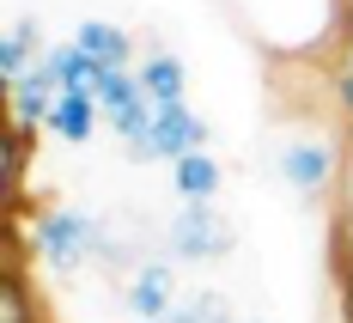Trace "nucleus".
Segmentation results:
<instances>
[{"label": "nucleus", "mask_w": 353, "mask_h": 323, "mask_svg": "<svg viewBox=\"0 0 353 323\" xmlns=\"http://www.w3.org/2000/svg\"><path fill=\"white\" fill-rule=\"evenodd\" d=\"M171 251L189 256V262L225 256V251H232V226H225V214H213L208 202H201V208H183V214L171 219Z\"/></svg>", "instance_id": "1"}, {"label": "nucleus", "mask_w": 353, "mask_h": 323, "mask_svg": "<svg viewBox=\"0 0 353 323\" xmlns=\"http://www.w3.org/2000/svg\"><path fill=\"white\" fill-rule=\"evenodd\" d=\"M92 238H98V226L85 214H68V208H55V214L37 219V251L49 256L55 268H79V262L92 256Z\"/></svg>", "instance_id": "2"}, {"label": "nucleus", "mask_w": 353, "mask_h": 323, "mask_svg": "<svg viewBox=\"0 0 353 323\" xmlns=\"http://www.w3.org/2000/svg\"><path fill=\"white\" fill-rule=\"evenodd\" d=\"M208 141V122L201 116H189V110H159V122H152V135L141 146H128L134 159H189V153H201Z\"/></svg>", "instance_id": "3"}, {"label": "nucleus", "mask_w": 353, "mask_h": 323, "mask_svg": "<svg viewBox=\"0 0 353 323\" xmlns=\"http://www.w3.org/2000/svg\"><path fill=\"white\" fill-rule=\"evenodd\" d=\"M281 171H286L292 189L317 195L323 183L335 177V153H329V146H286V153H281Z\"/></svg>", "instance_id": "4"}, {"label": "nucleus", "mask_w": 353, "mask_h": 323, "mask_svg": "<svg viewBox=\"0 0 353 323\" xmlns=\"http://www.w3.org/2000/svg\"><path fill=\"white\" fill-rule=\"evenodd\" d=\"M128 305H134V317H171V268L165 262H146L141 275L128 281Z\"/></svg>", "instance_id": "5"}, {"label": "nucleus", "mask_w": 353, "mask_h": 323, "mask_svg": "<svg viewBox=\"0 0 353 323\" xmlns=\"http://www.w3.org/2000/svg\"><path fill=\"white\" fill-rule=\"evenodd\" d=\"M141 92L152 98V110H183V68L171 55H146L141 61Z\"/></svg>", "instance_id": "6"}, {"label": "nucleus", "mask_w": 353, "mask_h": 323, "mask_svg": "<svg viewBox=\"0 0 353 323\" xmlns=\"http://www.w3.org/2000/svg\"><path fill=\"white\" fill-rule=\"evenodd\" d=\"M73 43H79V55L98 61V68H122V61H128V37L116 31V25H98V19H85Z\"/></svg>", "instance_id": "7"}, {"label": "nucleus", "mask_w": 353, "mask_h": 323, "mask_svg": "<svg viewBox=\"0 0 353 323\" xmlns=\"http://www.w3.org/2000/svg\"><path fill=\"white\" fill-rule=\"evenodd\" d=\"M213 189H219V165H213L208 153H189V159H176V195H183L189 208L213 202Z\"/></svg>", "instance_id": "8"}, {"label": "nucleus", "mask_w": 353, "mask_h": 323, "mask_svg": "<svg viewBox=\"0 0 353 323\" xmlns=\"http://www.w3.org/2000/svg\"><path fill=\"white\" fill-rule=\"evenodd\" d=\"M31 49H37V19L6 25V43H0V79H6V86L31 73Z\"/></svg>", "instance_id": "9"}, {"label": "nucleus", "mask_w": 353, "mask_h": 323, "mask_svg": "<svg viewBox=\"0 0 353 323\" xmlns=\"http://www.w3.org/2000/svg\"><path fill=\"white\" fill-rule=\"evenodd\" d=\"M92 122H98V98H79V92H61V104L49 116L61 141H92Z\"/></svg>", "instance_id": "10"}, {"label": "nucleus", "mask_w": 353, "mask_h": 323, "mask_svg": "<svg viewBox=\"0 0 353 323\" xmlns=\"http://www.w3.org/2000/svg\"><path fill=\"white\" fill-rule=\"evenodd\" d=\"M165 323H238L232 317V305L219 299V293H201V299H189V305H176Z\"/></svg>", "instance_id": "11"}, {"label": "nucleus", "mask_w": 353, "mask_h": 323, "mask_svg": "<svg viewBox=\"0 0 353 323\" xmlns=\"http://www.w3.org/2000/svg\"><path fill=\"white\" fill-rule=\"evenodd\" d=\"M0 323H31V305H25V281H19V268H6V281H0Z\"/></svg>", "instance_id": "12"}, {"label": "nucleus", "mask_w": 353, "mask_h": 323, "mask_svg": "<svg viewBox=\"0 0 353 323\" xmlns=\"http://www.w3.org/2000/svg\"><path fill=\"white\" fill-rule=\"evenodd\" d=\"M19 177H25V128L12 122V135H6V189H19Z\"/></svg>", "instance_id": "13"}, {"label": "nucleus", "mask_w": 353, "mask_h": 323, "mask_svg": "<svg viewBox=\"0 0 353 323\" xmlns=\"http://www.w3.org/2000/svg\"><path fill=\"white\" fill-rule=\"evenodd\" d=\"M335 98H341V110H347V116H353V68L341 73V79H335Z\"/></svg>", "instance_id": "14"}, {"label": "nucleus", "mask_w": 353, "mask_h": 323, "mask_svg": "<svg viewBox=\"0 0 353 323\" xmlns=\"http://www.w3.org/2000/svg\"><path fill=\"white\" fill-rule=\"evenodd\" d=\"M347 323H353V281H347Z\"/></svg>", "instance_id": "15"}]
</instances>
